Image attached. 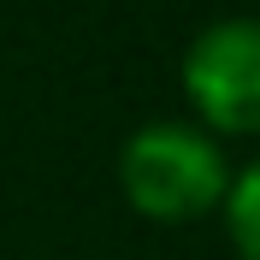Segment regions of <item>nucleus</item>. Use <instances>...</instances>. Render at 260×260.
I'll list each match as a JSON object with an SVG mask.
<instances>
[{
	"instance_id": "obj_1",
	"label": "nucleus",
	"mask_w": 260,
	"mask_h": 260,
	"mask_svg": "<svg viewBox=\"0 0 260 260\" xmlns=\"http://www.w3.org/2000/svg\"><path fill=\"white\" fill-rule=\"evenodd\" d=\"M118 183L142 219L183 225V219H201L225 201L231 166H225V148L201 124L160 118V124H142L118 148Z\"/></svg>"
},
{
	"instance_id": "obj_2",
	"label": "nucleus",
	"mask_w": 260,
	"mask_h": 260,
	"mask_svg": "<svg viewBox=\"0 0 260 260\" xmlns=\"http://www.w3.org/2000/svg\"><path fill=\"white\" fill-rule=\"evenodd\" d=\"M183 95L201 124L260 136V18H219L183 53Z\"/></svg>"
},
{
	"instance_id": "obj_3",
	"label": "nucleus",
	"mask_w": 260,
	"mask_h": 260,
	"mask_svg": "<svg viewBox=\"0 0 260 260\" xmlns=\"http://www.w3.org/2000/svg\"><path fill=\"white\" fill-rule=\"evenodd\" d=\"M219 207H225V231H231V243H237V254L260 260V160L231 178Z\"/></svg>"
}]
</instances>
